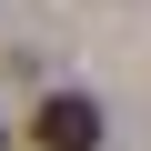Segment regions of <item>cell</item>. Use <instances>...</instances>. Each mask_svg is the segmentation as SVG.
Returning a JSON list of instances; mask_svg holds the SVG:
<instances>
[{
	"mask_svg": "<svg viewBox=\"0 0 151 151\" xmlns=\"http://www.w3.org/2000/svg\"><path fill=\"white\" fill-rule=\"evenodd\" d=\"M30 141L40 151H101V101L91 91H50L40 121H30Z\"/></svg>",
	"mask_w": 151,
	"mask_h": 151,
	"instance_id": "1",
	"label": "cell"
}]
</instances>
